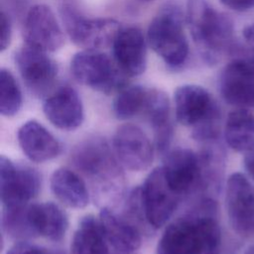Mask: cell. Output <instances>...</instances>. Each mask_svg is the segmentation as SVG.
<instances>
[{
	"instance_id": "14",
	"label": "cell",
	"mask_w": 254,
	"mask_h": 254,
	"mask_svg": "<svg viewBox=\"0 0 254 254\" xmlns=\"http://www.w3.org/2000/svg\"><path fill=\"white\" fill-rule=\"evenodd\" d=\"M171 188L182 197L201 190L198 154L188 148H178L166 155L162 166Z\"/></svg>"
},
{
	"instance_id": "19",
	"label": "cell",
	"mask_w": 254,
	"mask_h": 254,
	"mask_svg": "<svg viewBox=\"0 0 254 254\" xmlns=\"http://www.w3.org/2000/svg\"><path fill=\"white\" fill-rule=\"evenodd\" d=\"M143 115L153 129L155 148L158 152L165 153L173 139L171 105L166 92L157 88H149Z\"/></svg>"
},
{
	"instance_id": "1",
	"label": "cell",
	"mask_w": 254,
	"mask_h": 254,
	"mask_svg": "<svg viewBox=\"0 0 254 254\" xmlns=\"http://www.w3.org/2000/svg\"><path fill=\"white\" fill-rule=\"evenodd\" d=\"M186 22L201 60L215 65L234 50V24L207 0H188Z\"/></svg>"
},
{
	"instance_id": "6",
	"label": "cell",
	"mask_w": 254,
	"mask_h": 254,
	"mask_svg": "<svg viewBox=\"0 0 254 254\" xmlns=\"http://www.w3.org/2000/svg\"><path fill=\"white\" fill-rule=\"evenodd\" d=\"M218 86L228 104L254 107V54L236 55L221 70Z\"/></svg>"
},
{
	"instance_id": "22",
	"label": "cell",
	"mask_w": 254,
	"mask_h": 254,
	"mask_svg": "<svg viewBox=\"0 0 254 254\" xmlns=\"http://www.w3.org/2000/svg\"><path fill=\"white\" fill-rule=\"evenodd\" d=\"M157 254H197L194 223L189 214L166 227L157 245Z\"/></svg>"
},
{
	"instance_id": "28",
	"label": "cell",
	"mask_w": 254,
	"mask_h": 254,
	"mask_svg": "<svg viewBox=\"0 0 254 254\" xmlns=\"http://www.w3.org/2000/svg\"><path fill=\"white\" fill-rule=\"evenodd\" d=\"M21 88L9 69H0V113L6 117L16 115L22 106Z\"/></svg>"
},
{
	"instance_id": "15",
	"label": "cell",
	"mask_w": 254,
	"mask_h": 254,
	"mask_svg": "<svg viewBox=\"0 0 254 254\" xmlns=\"http://www.w3.org/2000/svg\"><path fill=\"white\" fill-rule=\"evenodd\" d=\"M43 112L55 127L65 131L77 129L84 119L80 96L69 85L60 86L50 93L43 103Z\"/></svg>"
},
{
	"instance_id": "10",
	"label": "cell",
	"mask_w": 254,
	"mask_h": 254,
	"mask_svg": "<svg viewBox=\"0 0 254 254\" xmlns=\"http://www.w3.org/2000/svg\"><path fill=\"white\" fill-rule=\"evenodd\" d=\"M225 206L232 229L241 236L254 232V186L241 173L229 176L225 187Z\"/></svg>"
},
{
	"instance_id": "9",
	"label": "cell",
	"mask_w": 254,
	"mask_h": 254,
	"mask_svg": "<svg viewBox=\"0 0 254 254\" xmlns=\"http://www.w3.org/2000/svg\"><path fill=\"white\" fill-rule=\"evenodd\" d=\"M14 62L27 88L38 97L48 95L59 72L48 53L24 44L15 52Z\"/></svg>"
},
{
	"instance_id": "8",
	"label": "cell",
	"mask_w": 254,
	"mask_h": 254,
	"mask_svg": "<svg viewBox=\"0 0 254 254\" xmlns=\"http://www.w3.org/2000/svg\"><path fill=\"white\" fill-rule=\"evenodd\" d=\"M140 191L149 224L154 230L164 226L178 207L181 196L169 185L162 167L147 176Z\"/></svg>"
},
{
	"instance_id": "11",
	"label": "cell",
	"mask_w": 254,
	"mask_h": 254,
	"mask_svg": "<svg viewBox=\"0 0 254 254\" xmlns=\"http://www.w3.org/2000/svg\"><path fill=\"white\" fill-rule=\"evenodd\" d=\"M175 115L179 123L188 127L220 119V109L211 94L202 86L184 84L174 93Z\"/></svg>"
},
{
	"instance_id": "27",
	"label": "cell",
	"mask_w": 254,
	"mask_h": 254,
	"mask_svg": "<svg viewBox=\"0 0 254 254\" xmlns=\"http://www.w3.org/2000/svg\"><path fill=\"white\" fill-rule=\"evenodd\" d=\"M149 88L142 85H126L119 90L114 98L112 109L119 120H128L143 114Z\"/></svg>"
},
{
	"instance_id": "32",
	"label": "cell",
	"mask_w": 254,
	"mask_h": 254,
	"mask_svg": "<svg viewBox=\"0 0 254 254\" xmlns=\"http://www.w3.org/2000/svg\"><path fill=\"white\" fill-rule=\"evenodd\" d=\"M243 38L250 51L254 54V22L243 29Z\"/></svg>"
},
{
	"instance_id": "34",
	"label": "cell",
	"mask_w": 254,
	"mask_h": 254,
	"mask_svg": "<svg viewBox=\"0 0 254 254\" xmlns=\"http://www.w3.org/2000/svg\"><path fill=\"white\" fill-rule=\"evenodd\" d=\"M246 254H254V248H251V249H249V251H248Z\"/></svg>"
},
{
	"instance_id": "13",
	"label": "cell",
	"mask_w": 254,
	"mask_h": 254,
	"mask_svg": "<svg viewBox=\"0 0 254 254\" xmlns=\"http://www.w3.org/2000/svg\"><path fill=\"white\" fill-rule=\"evenodd\" d=\"M23 37L25 44L46 53L58 51L64 43L63 30L54 12L45 4L34 5L28 10Z\"/></svg>"
},
{
	"instance_id": "29",
	"label": "cell",
	"mask_w": 254,
	"mask_h": 254,
	"mask_svg": "<svg viewBox=\"0 0 254 254\" xmlns=\"http://www.w3.org/2000/svg\"><path fill=\"white\" fill-rule=\"evenodd\" d=\"M0 23H1L0 50L1 52H3L10 46L11 39H12V22L9 15L4 11H1L0 13Z\"/></svg>"
},
{
	"instance_id": "12",
	"label": "cell",
	"mask_w": 254,
	"mask_h": 254,
	"mask_svg": "<svg viewBox=\"0 0 254 254\" xmlns=\"http://www.w3.org/2000/svg\"><path fill=\"white\" fill-rule=\"evenodd\" d=\"M118 161L128 170L141 172L149 169L154 159V148L146 133L137 125L119 126L112 140Z\"/></svg>"
},
{
	"instance_id": "23",
	"label": "cell",
	"mask_w": 254,
	"mask_h": 254,
	"mask_svg": "<svg viewBox=\"0 0 254 254\" xmlns=\"http://www.w3.org/2000/svg\"><path fill=\"white\" fill-rule=\"evenodd\" d=\"M32 223L37 235L51 241L62 240L68 228L66 213L54 202L32 203L29 205Z\"/></svg>"
},
{
	"instance_id": "30",
	"label": "cell",
	"mask_w": 254,
	"mask_h": 254,
	"mask_svg": "<svg viewBox=\"0 0 254 254\" xmlns=\"http://www.w3.org/2000/svg\"><path fill=\"white\" fill-rule=\"evenodd\" d=\"M6 254H48L42 247L28 241H17L6 252Z\"/></svg>"
},
{
	"instance_id": "31",
	"label": "cell",
	"mask_w": 254,
	"mask_h": 254,
	"mask_svg": "<svg viewBox=\"0 0 254 254\" xmlns=\"http://www.w3.org/2000/svg\"><path fill=\"white\" fill-rule=\"evenodd\" d=\"M220 2L225 7L237 12H244L254 8V0H220Z\"/></svg>"
},
{
	"instance_id": "24",
	"label": "cell",
	"mask_w": 254,
	"mask_h": 254,
	"mask_svg": "<svg viewBox=\"0 0 254 254\" xmlns=\"http://www.w3.org/2000/svg\"><path fill=\"white\" fill-rule=\"evenodd\" d=\"M224 139L236 152L247 153L254 150V114L247 108L231 111L226 118Z\"/></svg>"
},
{
	"instance_id": "2",
	"label": "cell",
	"mask_w": 254,
	"mask_h": 254,
	"mask_svg": "<svg viewBox=\"0 0 254 254\" xmlns=\"http://www.w3.org/2000/svg\"><path fill=\"white\" fill-rule=\"evenodd\" d=\"M71 160L91 185L99 202L115 199L122 193L121 166L104 139L92 137L82 141L73 149Z\"/></svg>"
},
{
	"instance_id": "21",
	"label": "cell",
	"mask_w": 254,
	"mask_h": 254,
	"mask_svg": "<svg viewBox=\"0 0 254 254\" xmlns=\"http://www.w3.org/2000/svg\"><path fill=\"white\" fill-rule=\"evenodd\" d=\"M50 187L56 198L67 207L83 208L89 202L86 183L75 172L67 168H59L54 171Z\"/></svg>"
},
{
	"instance_id": "3",
	"label": "cell",
	"mask_w": 254,
	"mask_h": 254,
	"mask_svg": "<svg viewBox=\"0 0 254 254\" xmlns=\"http://www.w3.org/2000/svg\"><path fill=\"white\" fill-rule=\"evenodd\" d=\"M184 25L181 7L175 2H168L158 10L147 30L149 46L173 70L181 69L189 57Z\"/></svg>"
},
{
	"instance_id": "17",
	"label": "cell",
	"mask_w": 254,
	"mask_h": 254,
	"mask_svg": "<svg viewBox=\"0 0 254 254\" xmlns=\"http://www.w3.org/2000/svg\"><path fill=\"white\" fill-rule=\"evenodd\" d=\"M17 140L22 152L35 163L51 161L61 152L57 138L36 120L26 121L19 127Z\"/></svg>"
},
{
	"instance_id": "25",
	"label": "cell",
	"mask_w": 254,
	"mask_h": 254,
	"mask_svg": "<svg viewBox=\"0 0 254 254\" xmlns=\"http://www.w3.org/2000/svg\"><path fill=\"white\" fill-rule=\"evenodd\" d=\"M108 244L99 218L88 214L80 219L71 239L70 250L71 254H110Z\"/></svg>"
},
{
	"instance_id": "18",
	"label": "cell",
	"mask_w": 254,
	"mask_h": 254,
	"mask_svg": "<svg viewBox=\"0 0 254 254\" xmlns=\"http://www.w3.org/2000/svg\"><path fill=\"white\" fill-rule=\"evenodd\" d=\"M193 220L197 254H219L221 230L216 218V203L204 198L188 213Z\"/></svg>"
},
{
	"instance_id": "5",
	"label": "cell",
	"mask_w": 254,
	"mask_h": 254,
	"mask_svg": "<svg viewBox=\"0 0 254 254\" xmlns=\"http://www.w3.org/2000/svg\"><path fill=\"white\" fill-rule=\"evenodd\" d=\"M60 17L69 40L83 50H100L113 45L121 26L111 18L89 19L70 5L60 8Z\"/></svg>"
},
{
	"instance_id": "7",
	"label": "cell",
	"mask_w": 254,
	"mask_h": 254,
	"mask_svg": "<svg viewBox=\"0 0 254 254\" xmlns=\"http://www.w3.org/2000/svg\"><path fill=\"white\" fill-rule=\"evenodd\" d=\"M41 188V176L34 168L0 157V200L3 206L29 203Z\"/></svg>"
},
{
	"instance_id": "33",
	"label": "cell",
	"mask_w": 254,
	"mask_h": 254,
	"mask_svg": "<svg viewBox=\"0 0 254 254\" xmlns=\"http://www.w3.org/2000/svg\"><path fill=\"white\" fill-rule=\"evenodd\" d=\"M244 167H245V170L247 171L248 175L254 181V150L245 153Z\"/></svg>"
},
{
	"instance_id": "20",
	"label": "cell",
	"mask_w": 254,
	"mask_h": 254,
	"mask_svg": "<svg viewBox=\"0 0 254 254\" xmlns=\"http://www.w3.org/2000/svg\"><path fill=\"white\" fill-rule=\"evenodd\" d=\"M99 220L108 243L116 251L132 253L141 246V231L124 216L116 214L110 207H102Z\"/></svg>"
},
{
	"instance_id": "36",
	"label": "cell",
	"mask_w": 254,
	"mask_h": 254,
	"mask_svg": "<svg viewBox=\"0 0 254 254\" xmlns=\"http://www.w3.org/2000/svg\"><path fill=\"white\" fill-rule=\"evenodd\" d=\"M142 1H145V2H149V1H153V0H142Z\"/></svg>"
},
{
	"instance_id": "26",
	"label": "cell",
	"mask_w": 254,
	"mask_h": 254,
	"mask_svg": "<svg viewBox=\"0 0 254 254\" xmlns=\"http://www.w3.org/2000/svg\"><path fill=\"white\" fill-rule=\"evenodd\" d=\"M29 203L16 206H3L1 213V228L10 238L18 241L38 236L30 215Z\"/></svg>"
},
{
	"instance_id": "35",
	"label": "cell",
	"mask_w": 254,
	"mask_h": 254,
	"mask_svg": "<svg viewBox=\"0 0 254 254\" xmlns=\"http://www.w3.org/2000/svg\"><path fill=\"white\" fill-rule=\"evenodd\" d=\"M116 254H131V253H123V252H118V251H117Z\"/></svg>"
},
{
	"instance_id": "16",
	"label": "cell",
	"mask_w": 254,
	"mask_h": 254,
	"mask_svg": "<svg viewBox=\"0 0 254 254\" xmlns=\"http://www.w3.org/2000/svg\"><path fill=\"white\" fill-rule=\"evenodd\" d=\"M113 59L127 77L144 73L147 67V45L145 37L136 26L121 28L112 45Z\"/></svg>"
},
{
	"instance_id": "4",
	"label": "cell",
	"mask_w": 254,
	"mask_h": 254,
	"mask_svg": "<svg viewBox=\"0 0 254 254\" xmlns=\"http://www.w3.org/2000/svg\"><path fill=\"white\" fill-rule=\"evenodd\" d=\"M70 72L82 85L104 94L118 92L127 85V76L114 59L99 50H82L73 55Z\"/></svg>"
}]
</instances>
